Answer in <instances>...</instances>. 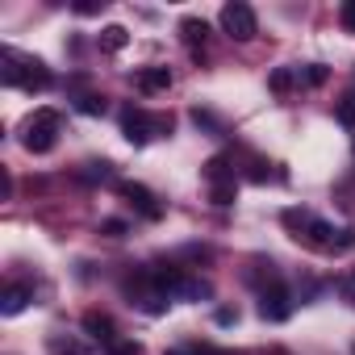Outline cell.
Wrapping results in <instances>:
<instances>
[{
	"mask_svg": "<svg viewBox=\"0 0 355 355\" xmlns=\"http://www.w3.org/2000/svg\"><path fill=\"white\" fill-rule=\"evenodd\" d=\"M138 88L142 92H167L171 88V71L167 67H146V71H138Z\"/></svg>",
	"mask_w": 355,
	"mask_h": 355,
	"instance_id": "cell-8",
	"label": "cell"
},
{
	"mask_svg": "<svg viewBox=\"0 0 355 355\" xmlns=\"http://www.w3.org/2000/svg\"><path fill=\"white\" fill-rule=\"evenodd\" d=\"M21 142H26L30 155H46V150H55V142H59V113H55V109H38V113L26 121Z\"/></svg>",
	"mask_w": 355,
	"mask_h": 355,
	"instance_id": "cell-2",
	"label": "cell"
},
{
	"mask_svg": "<svg viewBox=\"0 0 355 355\" xmlns=\"http://www.w3.org/2000/svg\"><path fill=\"white\" fill-rule=\"evenodd\" d=\"M268 88H272V92H288V88H293V71H288V67H280V71H272V80H268Z\"/></svg>",
	"mask_w": 355,
	"mask_h": 355,
	"instance_id": "cell-16",
	"label": "cell"
},
{
	"mask_svg": "<svg viewBox=\"0 0 355 355\" xmlns=\"http://www.w3.org/2000/svg\"><path fill=\"white\" fill-rule=\"evenodd\" d=\"M88 167H92V171H84L88 180H113V167L109 163H88Z\"/></svg>",
	"mask_w": 355,
	"mask_h": 355,
	"instance_id": "cell-20",
	"label": "cell"
},
{
	"mask_svg": "<svg viewBox=\"0 0 355 355\" xmlns=\"http://www.w3.org/2000/svg\"><path fill=\"white\" fill-rule=\"evenodd\" d=\"M209 197H214V205H234L239 184H234V180H222V184H214V189H209Z\"/></svg>",
	"mask_w": 355,
	"mask_h": 355,
	"instance_id": "cell-13",
	"label": "cell"
},
{
	"mask_svg": "<svg viewBox=\"0 0 355 355\" xmlns=\"http://www.w3.org/2000/svg\"><path fill=\"white\" fill-rule=\"evenodd\" d=\"M84 330H88L96 343H105V347L117 338V334H113V318H105V313H84Z\"/></svg>",
	"mask_w": 355,
	"mask_h": 355,
	"instance_id": "cell-9",
	"label": "cell"
},
{
	"mask_svg": "<svg viewBox=\"0 0 355 355\" xmlns=\"http://www.w3.org/2000/svg\"><path fill=\"white\" fill-rule=\"evenodd\" d=\"M259 313H263V322H284V318L293 313V293H288L280 280H272V284L259 293Z\"/></svg>",
	"mask_w": 355,
	"mask_h": 355,
	"instance_id": "cell-5",
	"label": "cell"
},
{
	"mask_svg": "<svg viewBox=\"0 0 355 355\" xmlns=\"http://www.w3.org/2000/svg\"><path fill=\"white\" fill-rule=\"evenodd\" d=\"M334 117H338L343 125H355V88H351V92H347V96L338 101V109H334Z\"/></svg>",
	"mask_w": 355,
	"mask_h": 355,
	"instance_id": "cell-15",
	"label": "cell"
},
{
	"mask_svg": "<svg viewBox=\"0 0 355 355\" xmlns=\"http://www.w3.org/2000/svg\"><path fill=\"white\" fill-rule=\"evenodd\" d=\"M80 17H92V13H101L105 9V0H76V5H71Z\"/></svg>",
	"mask_w": 355,
	"mask_h": 355,
	"instance_id": "cell-19",
	"label": "cell"
},
{
	"mask_svg": "<svg viewBox=\"0 0 355 355\" xmlns=\"http://www.w3.org/2000/svg\"><path fill=\"white\" fill-rule=\"evenodd\" d=\"M222 30L234 38V42H251L259 34V21H255V9L243 5V0H230V5L222 9Z\"/></svg>",
	"mask_w": 355,
	"mask_h": 355,
	"instance_id": "cell-4",
	"label": "cell"
},
{
	"mask_svg": "<svg viewBox=\"0 0 355 355\" xmlns=\"http://www.w3.org/2000/svg\"><path fill=\"white\" fill-rule=\"evenodd\" d=\"M117 189H121V197H125V201L146 218V222H159V218H163V205L155 201V193H150V189H142V184H134V180H125V184H117Z\"/></svg>",
	"mask_w": 355,
	"mask_h": 355,
	"instance_id": "cell-6",
	"label": "cell"
},
{
	"mask_svg": "<svg viewBox=\"0 0 355 355\" xmlns=\"http://www.w3.org/2000/svg\"><path fill=\"white\" fill-rule=\"evenodd\" d=\"M234 318H239V313H234V309H218V322H222V326H230V322H234Z\"/></svg>",
	"mask_w": 355,
	"mask_h": 355,
	"instance_id": "cell-23",
	"label": "cell"
},
{
	"mask_svg": "<svg viewBox=\"0 0 355 355\" xmlns=\"http://www.w3.org/2000/svg\"><path fill=\"white\" fill-rule=\"evenodd\" d=\"M109 355H142V347L134 338H113L109 343Z\"/></svg>",
	"mask_w": 355,
	"mask_h": 355,
	"instance_id": "cell-17",
	"label": "cell"
},
{
	"mask_svg": "<svg viewBox=\"0 0 355 355\" xmlns=\"http://www.w3.org/2000/svg\"><path fill=\"white\" fill-rule=\"evenodd\" d=\"M101 230H105L109 239H121V234H125V222H117V218H109V222H105Z\"/></svg>",
	"mask_w": 355,
	"mask_h": 355,
	"instance_id": "cell-21",
	"label": "cell"
},
{
	"mask_svg": "<svg viewBox=\"0 0 355 355\" xmlns=\"http://www.w3.org/2000/svg\"><path fill=\"white\" fill-rule=\"evenodd\" d=\"M125 42H130L125 26H105V30H101V46H105V51H121Z\"/></svg>",
	"mask_w": 355,
	"mask_h": 355,
	"instance_id": "cell-11",
	"label": "cell"
},
{
	"mask_svg": "<svg viewBox=\"0 0 355 355\" xmlns=\"http://www.w3.org/2000/svg\"><path fill=\"white\" fill-rule=\"evenodd\" d=\"M301 76H305V84H313V88H318V84H326V76H330V71H326L322 63H309Z\"/></svg>",
	"mask_w": 355,
	"mask_h": 355,
	"instance_id": "cell-18",
	"label": "cell"
},
{
	"mask_svg": "<svg viewBox=\"0 0 355 355\" xmlns=\"http://www.w3.org/2000/svg\"><path fill=\"white\" fill-rule=\"evenodd\" d=\"M226 167H230V163H226L222 155H214V159L205 163V180H214V184H222V180H234V175H230Z\"/></svg>",
	"mask_w": 355,
	"mask_h": 355,
	"instance_id": "cell-12",
	"label": "cell"
},
{
	"mask_svg": "<svg viewBox=\"0 0 355 355\" xmlns=\"http://www.w3.org/2000/svg\"><path fill=\"white\" fill-rule=\"evenodd\" d=\"M121 134L134 146H142L155 134H171V117H159V113H146V109H125L121 113Z\"/></svg>",
	"mask_w": 355,
	"mask_h": 355,
	"instance_id": "cell-3",
	"label": "cell"
},
{
	"mask_svg": "<svg viewBox=\"0 0 355 355\" xmlns=\"http://www.w3.org/2000/svg\"><path fill=\"white\" fill-rule=\"evenodd\" d=\"M171 355H193V351H171Z\"/></svg>",
	"mask_w": 355,
	"mask_h": 355,
	"instance_id": "cell-24",
	"label": "cell"
},
{
	"mask_svg": "<svg viewBox=\"0 0 355 355\" xmlns=\"http://www.w3.org/2000/svg\"><path fill=\"white\" fill-rule=\"evenodd\" d=\"M76 109H80V113H88V117H96V113H105V96L84 92V96H76Z\"/></svg>",
	"mask_w": 355,
	"mask_h": 355,
	"instance_id": "cell-14",
	"label": "cell"
},
{
	"mask_svg": "<svg viewBox=\"0 0 355 355\" xmlns=\"http://www.w3.org/2000/svg\"><path fill=\"white\" fill-rule=\"evenodd\" d=\"M30 301H34V288H30V284H9L5 293H0V313L13 318V313H21Z\"/></svg>",
	"mask_w": 355,
	"mask_h": 355,
	"instance_id": "cell-7",
	"label": "cell"
},
{
	"mask_svg": "<svg viewBox=\"0 0 355 355\" xmlns=\"http://www.w3.org/2000/svg\"><path fill=\"white\" fill-rule=\"evenodd\" d=\"M5 84L26 88V92H46L51 88V71L38 59H17L13 51H5Z\"/></svg>",
	"mask_w": 355,
	"mask_h": 355,
	"instance_id": "cell-1",
	"label": "cell"
},
{
	"mask_svg": "<svg viewBox=\"0 0 355 355\" xmlns=\"http://www.w3.org/2000/svg\"><path fill=\"white\" fill-rule=\"evenodd\" d=\"M343 26L355 34V0H347V5H343Z\"/></svg>",
	"mask_w": 355,
	"mask_h": 355,
	"instance_id": "cell-22",
	"label": "cell"
},
{
	"mask_svg": "<svg viewBox=\"0 0 355 355\" xmlns=\"http://www.w3.org/2000/svg\"><path fill=\"white\" fill-rule=\"evenodd\" d=\"M351 280H355V276H351Z\"/></svg>",
	"mask_w": 355,
	"mask_h": 355,
	"instance_id": "cell-25",
	"label": "cell"
},
{
	"mask_svg": "<svg viewBox=\"0 0 355 355\" xmlns=\"http://www.w3.org/2000/svg\"><path fill=\"white\" fill-rule=\"evenodd\" d=\"M180 38H184L189 46H197V42L209 38V26H205L201 17H184V21H180Z\"/></svg>",
	"mask_w": 355,
	"mask_h": 355,
	"instance_id": "cell-10",
	"label": "cell"
}]
</instances>
